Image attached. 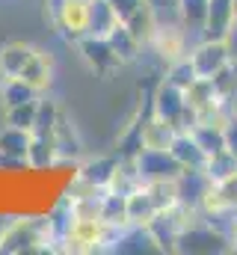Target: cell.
<instances>
[{
  "label": "cell",
  "mask_w": 237,
  "mask_h": 255,
  "mask_svg": "<svg viewBox=\"0 0 237 255\" xmlns=\"http://www.w3.org/2000/svg\"><path fill=\"white\" fill-rule=\"evenodd\" d=\"M21 253H59V235L54 229L51 214H18L9 217L3 235H0V255Z\"/></svg>",
  "instance_id": "1"
},
{
  "label": "cell",
  "mask_w": 237,
  "mask_h": 255,
  "mask_svg": "<svg viewBox=\"0 0 237 255\" xmlns=\"http://www.w3.org/2000/svg\"><path fill=\"white\" fill-rule=\"evenodd\" d=\"M175 253H190V255H211V253H232V238L229 229H223L220 223L208 220L205 214L196 211V217L184 226V232L178 235Z\"/></svg>",
  "instance_id": "2"
},
{
  "label": "cell",
  "mask_w": 237,
  "mask_h": 255,
  "mask_svg": "<svg viewBox=\"0 0 237 255\" xmlns=\"http://www.w3.org/2000/svg\"><path fill=\"white\" fill-rule=\"evenodd\" d=\"M151 113L160 116V119H166L175 130H187V128L196 122V116L187 107L184 89L175 86L172 80H166V77H160V83L151 92Z\"/></svg>",
  "instance_id": "3"
},
{
  "label": "cell",
  "mask_w": 237,
  "mask_h": 255,
  "mask_svg": "<svg viewBox=\"0 0 237 255\" xmlns=\"http://www.w3.org/2000/svg\"><path fill=\"white\" fill-rule=\"evenodd\" d=\"M190 45H193V39L187 36V30L172 18V21H157V30H154V36H151V42H148L145 51L154 54L157 63L166 68V65L184 60L190 54Z\"/></svg>",
  "instance_id": "4"
},
{
  "label": "cell",
  "mask_w": 237,
  "mask_h": 255,
  "mask_svg": "<svg viewBox=\"0 0 237 255\" xmlns=\"http://www.w3.org/2000/svg\"><path fill=\"white\" fill-rule=\"evenodd\" d=\"M187 60L193 65L196 77H217L226 65L232 63L229 57V48H226V39H196L190 45V54Z\"/></svg>",
  "instance_id": "5"
},
{
  "label": "cell",
  "mask_w": 237,
  "mask_h": 255,
  "mask_svg": "<svg viewBox=\"0 0 237 255\" xmlns=\"http://www.w3.org/2000/svg\"><path fill=\"white\" fill-rule=\"evenodd\" d=\"M193 217H196V211L187 208V205H181V202L172 205V208H166V211H157V217L148 223V229H151L154 241L160 244V253H175L178 235L184 232V226Z\"/></svg>",
  "instance_id": "6"
},
{
  "label": "cell",
  "mask_w": 237,
  "mask_h": 255,
  "mask_svg": "<svg viewBox=\"0 0 237 255\" xmlns=\"http://www.w3.org/2000/svg\"><path fill=\"white\" fill-rule=\"evenodd\" d=\"M74 45H77V51H80L83 63L89 65V71H92V74H98L101 80L113 77L116 71H121V68H124V63L118 60V54L113 51V45H110L107 39L83 36V39H80V42H74Z\"/></svg>",
  "instance_id": "7"
},
{
  "label": "cell",
  "mask_w": 237,
  "mask_h": 255,
  "mask_svg": "<svg viewBox=\"0 0 237 255\" xmlns=\"http://www.w3.org/2000/svg\"><path fill=\"white\" fill-rule=\"evenodd\" d=\"M89 6L92 0H62L57 12V21H54V30L65 42H80L89 30Z\"/></svg>",
  "instance_id": "8"
},
{
  "label": "cell",
  "mask_w": 237,
  "mask_h": 255,
  "mask_svg": "<svg viewBox=\"0 0 237 255\" xmlns=\"http://www.w3.org/2000/svg\"><path fill=\"white\" fill-rule=\"evenodd\" d=\"M133 163L139 169L142 184L145 181H157V178H178L184 172V166L172 157V151H154V148H139L133 154Z\"/></svg>",
  "instance_id": "9"
},
{
  "label": "cell",
  "mask_w": 237,
  "mask_h": 255,
  "mask_svg": "<svg viewBox=\"0 0 237 255\" xmlns=\"http://www.w3.org/2000/svg\"><path fill=\"white\" fill-rule=\"evenodd\" d=\"M18 77H21L24 83H30L39 95L51 92L54 83H57V60H54V54H51L48 48H39V45H36L30 63L24 65V71H21Z\"/></svg>",
  "instance_id": "10"
},
{
  "label": "cell",
  "mask_w": 237,
  "mask_h": 255,
  "mask_svg": "<svg viewBox=\"0 0 237 255\" xmlns=\"http://www.w3.org/2000/svg\"><path fill=\"white\" fill-rule=\"evenodd\" d=\"M107 253H160V244L148 226H124L116 232Z\"/></svg>",
  "instance_id": "11"
},
{
  "label": "cell",
  "mask_w": 237,
  "mask_h": 255,
  "mask_svg": "<svg viewBox=\"0 0 237 255\" xmlns=\"http://www.w3.org/2000/svg\"><path fill=\"white\" fill-rule=\"evenodd\" d=\"M175 128L169 125L166 119L160 116H148L145 122H139L136 128V136H139V148H154V151H169L172 139H175Z\"/></svg>",
  "instance_id": "12"
},
{
  "label": "cell",
  "mask_w": 237,
  "mask_h": 255,
  "mask_svg": "<svg viewBox=\"0 0 237 255\" xmlns=\"http://www.w3.org/2000/svg\"><path fill=\"white\" fill-rule=\"evenodd\" d=\"M235 18V0H208V18H205L202 39H226Z\"/></svg>",
  "instance_id": "13"
},
{
  "label": "cell",
  "mask_w": 237,
  "mask_h": 255,
  "mask_svg": "<svg viewBox=\"0 0 237 255\" xmlns=\"http://www.w3.org/2000/svg\"><path fill=\"white\" fill-rule=\"evenodd\" d=\"M142 187V178H139V169L133 163V154H118L116 166L107 178V187L104 193H118V196H130V193Z\"/></svg>",
  "instance_id": "14"
},
{
  "label": "cell",
  "mask_w": 237,
  "mask_h": 255,
  "mask_svg": "<svg viewBox=\"0 0 237 255\" xmlns=\"http://www.w3.org/2000/svg\"><path fill=\"white\" fill-rule=\"evenodd\" d=\"M169 151H172V157H175L184 169H205L208 151L196 142V136L190 133V128L187 130H178L172 145H169Z\"/></svg>",
  "instance_id": "15"
},
{
  "label": "cell",
  "mask_w": 237,
  "mask_h": 255,
  "mask_svg": "<svg viewBox=\"0 0 237 255\" xmlns=\"http://www.w3.org/2000/svg\"><path fill=\"white\" fill-rule=\"evenodd\" d=\"M36 45L33 42H21V39H9L0 45V71L3 77H18L24 71V65L30 63Z\"/></svg>",
  "instance_id": "16"
},
{
  "label": "cell",
  "mask_w": 237,
  "mask_h": 255,
  "mask_svg": "<svg viewBox=\"0 0 237 255\" xmlns=\"http://www.w3.org/2000/svg\"><path fill=\"white\" fill-rule=\"evenodd\" d=\"M178 24L187 30V36L196 42L205 33V18H208V0H178L175 6Z\"/></svg>",
  "instance_id": "17"
},
{
  "label": "cell",
  "mask_w": 237,
  "mask_h": 255,
  "mask_svg": "<svg viewBox=\"0 0 237 255\" xmlns=\"http://www.w3.org/2000/svg\"><path fill=\"white\" fill-rule=\"evenodd\" d=\"M184 98H187V107H190L193 116H202V113H208L211 107H217L220 101H226V98L217 95L214 80H208V77H196V80L184 89Z\"/></svg>",
  "instance_id": "18"
},
{
  "label": "cell",
  "mask_w": 237,
  "mask_h": 255,
  "mask_svg": "<svg viewBox=\"0 0 237 255\" xmlns=\"http://www.w3.org/2000/svg\"><path fill=\"white\" fill-rule=\"evenodd\" d=\"M118 24H121V18H118L116 9L110 6V0H92V6H89V30H86V36L107 39Z\"/></svg>",
  "instance_id": "19"
},
{
  "label": "cell",
  "mask_w": 237,
  "mask_h": 255,
  "mask_svg": "<svg viewBox=\"0 0 237 255\" xmlns=\"http://www.w3.org/2000/svg\"><path fill=\"white\" fill-rule=\"evenodd\" d=\"M27 166H30L33 172H42V169H54V166H57V145H54V136L30 133Z\"/></svg>",
  "instance_id": "20"
},
{
  "label": "cell",
  "mask_w": 237,
  "mask_h": 255,
  "mask_svg": "<svg viewBox=\"0 0 237 255\" xmlns=\"http://www.w3.org/2000/svg\"><path fill=\"white\" fill-rule=\"evenodd\" d=\"M157 12H154V6L151 3H145V6H139L127 21H124V27L130 30V36L142 45V51L148 48V42H151V36H154V30H157Z\"/></svg>",
  "instance_id": "21"
},
{
  "label": "cell",
  "mask_w": 237,
  "mask_h": 255,
  "mask_svg": "<svg viewBox=\"0 0 237 255\" xmlns=\"http://www.w3.org/2000/svg\"><path fill=\"white\" fill-rule=\"evenodd\" d=\"M154 217H157V205L151 202L145 187H136L127 196V223L130 226H148Z\"/></svg>",
  "instance_id": "22"
},
{
  "label": "cell",
  "mask_w": 237,
  "mask_h": 255,
  "mask_svg": "<svg viewBox=\"0 0 237 255\" xmlns=\"http://www.w3.org/2000/svg\"><path fill=\"white\" fill-rule=\"evenodd\" d=\"M107 42L113 45V51L118 54V60H121L124 65L136 63V60L142 57V45H139V42L130 36V30L124 27V21L118 24V27L113 30V33H110V36H107Z\"/></svg>",
  "instance_id": "23"
},
{
  "label": "cell",
  "mask_w": 237,
  "mask_h": 255,
  "mask_svg": "<svg viewBox=\"0 0 237 255\" xmlns=\"http://www.w3.org/2000/svg\"><path fill=\"white\" fill-rule=\"evenodd\" d=\"M27 148H30V130H24V128H12V125L0 128V154L18 157V160H27Z\"/></svg>",
  "instance_id": "24"
},
{
  "label": "cell",
  "mask_w": 237,
  "mask_h": 255,
  "mask_svg": "<svg viewBox=\"0 0 237 255\" xmlns=\"http://www.w3.org/2000/svg\"><path fill=\"white\" fill-rule=\"evenodd\" d=\"M237 172V154L232 148H220V151H214V154H208V160H205V175L217 184V181H223V178H232Z\"/></svg>",
  "instance_id": "25"
},
{
  "label": "cell",
  "mask_w": 237,
  "mask_h": 255,
  "mask_svg": "<svg viewBox=\"0 0 237 255\" xmlns=\"http://www.w3.org/2000/svg\"><path fill=\"white\" fill-rule=\"evenodd\" d=\"M118 154H110V157H95V160H80L77 163V175H83L86 181H92L95 187H107V178H110V172H113V166H116Z\"/></svg>",
  "instance_id": "26"
},
{
  "label": "cell",
  "mask_w": 237,
  "mask_h": 255,
  "mask_svg": "<svg viewBox=\"0 0 237 255\" xmlns=\"http://www.w3.org/2000/svg\"><path fill=\"white\" fill-rule=\"evenodd\" d=\"M39 98V92L24 83L21 77H3L0 83V107H15V104H24V101H33Z\"/></svg>",
  "instance_id": "27"
},
{
  "label": "cell",
  "mask_w": 237,
  "mask_h": 255,
  "mask_svg": "<svg viewBox=\"0 0 237 255\" xmlns=\"http://www.w3.org/2000/svg\"><path fill=\"white\" fill-rule=\"evenodd\" d=\"M101 220L110 229H124L127 223V196L118 193H104V205H101Z\"/></svg>",
  "instance_id": "28"
},
{
  "label": "cell",
  "mask_w": 237,
  "mask_h": 255,
  "mask_svg": "<svg viewBox=\"0 0 237 255\" xmlns=\"http://www.w3.org/2000/svg\"><path fill=\"white\" fill-rule=\"evenodd\" d=\"M39 98H42V95H39ZM39 98L24 101V104H15V107H3V125L33 130V125H36V113H39Z\"/></svg>",
  "instance_id": "29"
},
{
  "label": "cell",
  "mask_w": 237,
  "mask_h": 255,
  "mask_svg": "<svg viewBox=\"0 0 237 255\" xmlns=\"http://www.w3.org/2000/svg\"><path fill=\"white\" fill-rule=\"evenodd\" d=\"M163 77H166V80H172V83H175V86H181V89H187V86L196 80V71H193L190 60L184 57V60H178V63L166 65V68H163Z\"/></svg>",
  "instance_id": "30"
},
{
  "label": "cell",
  "mask_w": 237,
  "mask_h": 255,
  "mask_svg": "<svg viewBox=\"0 0 237 255\" xmlns=\"http://www.w3.org/2000/svg\"><path fill=\"white\" fill-rule=\"evenodd\" d=\"M145 3H148V0H110V6L118 12V18H121V21H127V18H130L139 6H145Z\"/></svg>",
  "instance_id": "31"
},
{
  "label": "cell",
  "mask_w": 237,
  "mask_h": 255,
  "mask_svg": "<svg viewBox=\"0 0 237 255\" xmlns=\"http://www.w3.org/2000/svg\"><path fill=\"white\" fill-rule=\"evenodd\" d=\"M226 48H229L232 63L237 65V18H235V24H232V30H229V36H226Z\"/></svg>",
  "instance_id": "32"
},
{
  "label": "cell",
  "mask_w": 237,
  "mask_h": 255,
  "mask_svg": "<svg viewBox=\"0 0 237 255\" xmlns=\"http://www.w3.org/2000/svg\"><path fill=\"white\" fill-rule=\"evenodd\" d=\"M229 238H232V253H237V214H235V220L229 223Z\"/></svg>",
  "instance_id": "33"
},
{
  "label": "cell",
  "mask_w": 237,
  "mask_h": 255,
  "mask_svg": "<svg viewBox=\"0 0 237 255\" xmlns=\"http://www.w3.org/2000/svg\"><path fill=\"white\" fill-rule=\"evenodd\" d=\"M6 223H9V214H0V235H3V229H6Z\"/></svg>",
  "instance_id": "34"
},
{
  "label": "cell",
  "mask_w": 237,
  "mask_h": 255,
  "mask_svg": "<svg viewBox=\"0 0 237 255\" xmlns=\"http://www.w3.org/2000/svg\"><path fill=\"white\" fill-rule=\"evenodd\" d=\"M0 83H3V71H0Z\"/></svg>",
  "instance_id": "35"
},
{
  "label": "cell",
  "mask_w": 237,
  "mask_h": 255,
  "mask_svg": "<svg viewBox=\"0 0 237 255\" xmlns=\"http://www.w3.org/2000/svg\"><path fill=\"white\" fill-rule=\"evenodd\" d=\"M235 12H237V0H235Z\"/></svg>",
  "instance_id": "36"
}]
</instances>
